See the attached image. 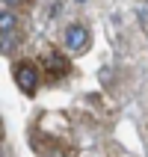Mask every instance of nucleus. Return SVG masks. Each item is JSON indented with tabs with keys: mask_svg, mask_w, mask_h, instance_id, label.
<instances>
[{
	"mask_svg": "<svg viewBox=\"0 0 148 157\" xmlns=\"http://www.w3.org/2000/svg\"><path fill=\"white\" fill-rule=\"evenodd\" d=\"M62 44H65V51H71V53L83 51L89 44V30L83 24H68L65 33H62Z\"/></svg>",
	"mask_w": 148,
	"mask_h": 157,
	"instance_id": "1",
	"label": "nucleus"
},
{
	"mask_svg": "<svg viewBox=\"0 0 148 157\" xmlns=\"http://www.w3.org/2000/svg\"><path fill=\"white\" fill-rule=\"evenodd\" d=\"M15 80H18V89H21L24 95H33L36 89H39V71H36L30 62H21L15 68Z\"/></svg>",
	"mask_w": 148,
	"mask_h": 157,
	"instance_id": "2",
	"label": "nucleus"
},
{
	"mask_svg": "<svg viewBox=\"0 0 148 157\" xmlns=\"http://www.w3.org/2000/svg\"><path fill=\"white\" fill-rule=\"evenodd\" d=\"M0 36H6V39H21L15 12H0Z\"/></svg>",
	"mask_w": 148,
	"mask_h": 157,
	"instance_id": "3",
	"label": "nucleus"
},
{
	"mask_svg": "<svg viewBox=\"0 0 148 157\" xmlns=\"http://www.w3.org/2000/svg\"><path fill=\"white\" fill-rule=\"evenodd\" d=\"M44 68L53 71V74H62V71L68 68V59L59 56V53H47V56H44Z\"/></svg>",
	"mask_w": 148,
	"mask_h": 157,
	"instance_id": "4",
	"label": "nucleus"
},
{
	"mask_svg": "<svg viewBox=\"0 0 148 157\" xmlns=\"http://www.w3.org/2000/svg\"><path fill=\"white\" fill-rule=\"evenodd\" d=\"M44 157H68V151H62V148H53V151H47Z\"/></svg>",
	"mask_w": 148,
	"mask_h": 157,
	"instance_id": "5",
	"label": "nucleus"
},
{
	"mask_svg": "<svg viewBox=\"0 0 148 157\" xmlns=\"http://www.w3.org/2000/svg\"><path fill=\"white\" fill-rule=\"evenodd\" d=\"M3 3H6V6H18V3H21V0H3Z\"/></svg>",
	"mask_w": 148,
	"mask_h": 157,
	"instance_id": "6",
	"label": "nucleus"
},
{
	"mask_svg": "<svg viewBox=\"0 0 148 157\" xmlns=\"http://www.w3.org/2000/svg\"><path fill=\"white\" fill-rule=\"evenodd\" d=\"M77 3H86V0H77Z\"/></svg>",
	"mask_w": 148,
	"mask_h": 157,
	"instance_id": "7",
	"label": "nucleus"
}]
</instances>
